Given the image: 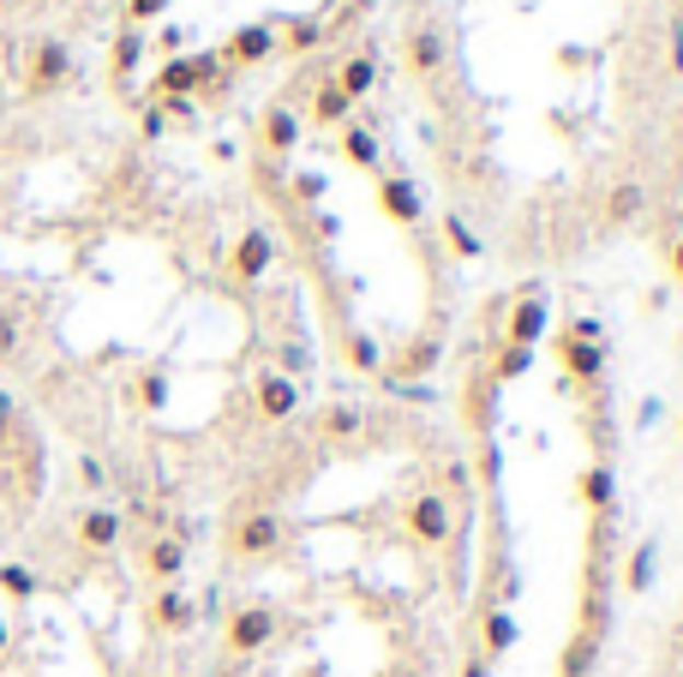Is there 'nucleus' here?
<instances>
[{"instance_id":"f257e3e1","label":"nucleus","mask_w":683,"mask_h":677,"mask_svg":"<svg viewBox=\"0 0 683 677\" xmlns=\"http://www.w3.org/2000/svg\"><path fill=\"white\" fill-rule=\"evenodd\" d=\"M288 546V521L276 516V509H246V516L228 528V552L246 558V564H264V558H276Z\"/></svg>"},{"instance_id":"f03ea898","label":"nucleus","mask_w":683,"mask_h":677,"mask_svg":"<svg viewBox=\"0 0 683 677\" xmlns=\"http://www.w3.org/2000/svg\"><path fill=\"white\" fill-rule=\"evenodd\" d=\"M270 642H276V606H264V599H246V606L228 611V623H222V647H228L234 659L264 654Z\"/></svg>"},{"instance_id":"7ed1b4c3","label":"nucleus","mask_w":683,"mask_h":677,"mask_svg":"<svg viewBox=\"0 0 683 677\" xmlns=\"http://www.w3.org/2000/svg\"><path fill=\"white\" fill-rule=\"evenodd\" d=\"M402 528H408L414 546H444L450 540V497L444 492H414L408 504H402Z\"/></svg>"},{"instance_id":"20e7f679","label":"nucleus","mask_w":683,"mask_h":677,"mask_svg":"<svg viewBox=\"0 0 683 677\" xmlns=\"http://www.w3.org/2000/svg\"><path fill=\"white\" fill-rule=\"evenodd\" d=\"M252 408H258V420L282 426V420L300 414V385L288 372H258L252 378Z\"/></svg>"},{"instance_id":"39448f33","label":"nucleus","mask_w":683,"mask_h":677,"mask_svg":"<svg viewBox=\"0 0 683 677\" xmlns=\"http://www.w3.org/2000/svg\"><path fill=\"white\" fill-rule=\"evenodd\" d=\"M276 264V240L270 228H246V234L234 240V252H228V271H234V283H264Z\"/></svg>"},{"instance_id":"423d86ee","label":"nucleus","mask_w":683,"mask_h":677,"mask_svg":"<svg viewBox=\"0 0 683 677\" xmlns=\"http://www.w3.org/2000/svg\"><path fill=\"white\" fill-rule=\"evenodd\" d=\"M72 79V48L67 43H36L31 48V72H24V91L31 96H48Z\"/></svg>"},{"instance_id":"0eeeda50","label":"nucleus","mask_w":683,"mask_h":677,"mask_svg":"<svg viewBox=\"0 0 683 677\" xmlns=\"http://www.w3.org/2000/svg\"><path fill=\"white\" fill-rule=\"evenodd\" d=\"M402 60H408L414 79H438V72L450 67V43L432 31V24H414V31L402 36Z\"/></svg>"},{"instance_id":"6e6552de","label":"nucleus","mask_w":683,"mask_h":677,"mask_svg":"<svg viewBox=\"0 0 683 677\" xmlns=\"http://www.w3.org/2000/svg\"><path fill=\"white\" fill-rule=\"evenodd\" d=\"M270 55H276V24H270V19L240 24V31L228 36V48H222V60H228V67H264Z\"/></svg>"},{"instance_id":"1a4fd4ad","label":"nucleus","mask_w":683,"mask_h":677,"mask_svg":"<svg viewBox=\"0 0 683 677\" xmlns=\"http://www.w3.org/2000/svg\"><path fill=\"white\" fill-rule=\"evenodd\" d=\"M546 330H552V306L540 300V294H522V300L503 312V342H516V348H534Z\"/></svg>"},{"instance_id":"9d476101","label":"nucleus","mask_w":683,"mask_h":677,"mask_svg":"<svg viewBox=\"0 0 683 677\" xmlns=\"http://www.w3.org/2000/svg\"><path fill=\"white\" fill-rule=\"evenodd\" d=\"M300 133H306V121H300L288 102H270V108L258 114V145L270 150V157H294V150H300Z\"/></svg>"},{"instance_id":"9b49d317","label":"nucleus","mask_w":683,"mask_h":677,"mask_svg":"<svg viewBox=\"0 0 683 677\" xmlns=\"http://www.w3.org/2000/svg\"><path fill=\"white\" fill-rule=\"evenodd\" d=\"M378 210H384L390 222L414 228L426 216V198H420V186H414L408 174H384V181H378Z\"/></svg>"},{"instance_id":"f8f14e48","label":"nucleus","mask_w":683,"mask_h":677,"mask_svg":"<svg viewBox=\"0 0 683 677\" xmlns=\"http://www.w3.org/2000/svg\"><path fill=\"white\" fill-rule=\"evenodd\" d=\"M576 497H581V509H588L593 521H605L612 516V504H617V474H612V462H588L576 474Z\"/></svg>"},{"instance_id":"ddd939ff","label":"nucleus","mask_w":683,"mask_h":677,"mask_svg":"<svg viewBox=\"0 0 683 677\" xmlns=\"http://www.w3.org/2000/svg\"><path fill=\"white\" fill-rule=\"evenodd\" d=\"M150 623H157L162 635H186L198 623V606L181 594V582H169V587H157V594H150Z\"/></svg>"},{"instance_id":"4468645a","label":"nucleus","mask_w":683,"mask_h":677,"mask_svg":"<svg viewBox=\"0 0 683 677\" xmlns=\"http://www.w3.org/2000/svg\"><path fill=\"white\" fill-rule=\"evenodd\" d=\"M72 533H79L84 552H114V546H120V533H126V521H120V509L91 504L79 521H72Z\"/></svg>"},{"instance_id":"2eb2a0df","label":"nucleus","mask_w":683,"mask_h":677,"mask_svg":"<svg viewBox=\"0 0 683 677\" xmlns=\"http://www.w3.org/2000/svg\"><path fill=\"white\" fill-rule=\"evenodd\" d=\"M181 570H186V540L181 533H157L144 546V576L157 587H169V582H181Z\"/></svg>"},{"instance_id":"dca6fc26","label":"nucleus","mask_w":683,"mask_h":677,"mask_svg":"<svg viewBox=\"0 0 683 677\" xmlns=\"http://www.w3.org/2000/svg\"><path fill=\"white\" fill-rule=\"evenodd\" d=\"M558 360H564V372L576 378V385H600V378H605V342H569V336H558Z\"/></svg>"},{"instance_id":"f3484780","label":"nucleus","mask_w":683,"mask_h":677,"mask_svg":"<svg viewBox=\"0 0 683 677\" xmlns=\"http://www.w3.org/2000/svg\"><path fill=\"white\" fill-rule=\"evenodd\" d=\"M342 366L360 372V378H378L384 372V342H378L372 330H348V336H342Z\"/></svg>"},{"instance_id":"a211bd4d","label":"nucleus","mask_w":683,"mask_h":677,"mask_svg":"<svg viewBox=\"0 0 683 677\" xmlns=\"http://www.w3.org/2000/svg\"><path fill=\"white\" fill-rule=\"evenodd\" d=\"M331 84L348 102H360V96H372V84H378V60L372 55H342L336 60V72H331Z\"/></svg>"},{"instance_id":"6ab92c4d","label":"nucleus","mask_w":683,"mask_h":677,"mask_svg":"<svg viewBox=\"0 0 683 677\" xmlns=\"http://www.w3.org/2000/svg\"><path fill=\"white\" fill-rule=\"evenodd\" d=\"M193 91H205V84H198V60L193 55H169V67H157V102L162 96L193 102Z\"/></svg>"},{"instance_id":"aec40b11","label":"nucleus","mask_w":683,"mask_h":677,"mask_svg":"<svg viewBox=\"0 0 683 677\" xmlns=\"http://www.w3.org/2000/svg\"><path fill=\"white\" fill-rule=\"evenodd\" d=\"M516 642H522V630H516L510 606H491L486 623H479V654H486V659H503Z\"/></svg>"},{"instance_id":"412c9836","label":"nucleus","mask_w":683,"mask_h":677,"mask_svg":"<svg viewBox=\"0 0 683 677\" xmlns=\"http://www.w3.org/2000/svg\"><path fill=\"white\" fill-rule=\"evenodd\" d=\"M438 360H444V342H438V336H414L408 348H402V360H396V385H414V378L438 372Z\"/></svg>"},{"instance_id":"4be33fe9","label":"nucleus","mask_w":683,"mask_h":677,"mask_svg":"<svg viewBox=\"0 0 683 677\" xmlns=\"http://www.w3.org/2000/svg\"><path fill=\"white\" fill-rule=\"evenodd\" d=\"M641 210H648V186H641V181H617L612 193H605V222H612V228L641 222Z\"/></svg>"},{"instance_id":"5701e85b","label":"nucleus","mask_w":683,"mask_h":677,"mask_svg":"<svg viewBox=\"0 0 683 677\" xmlns=\"http://www.w3.org/2000/svg\"><path fill=\"white\" fill-rule=\"evenodd\" d=\"M336 133H342V157H348L354 169H366V174H372L378 162H384V145H378V133H372V126L348 121V126H336Z\"/></svg>"},{"instance_id":"b1692460","label":"nucleus","mask_w":683,"mask_h":677,"mask_svg":"<svg viewBox=\"0 0 683 677\" xmlns=\"http://www.w3.org/2000/svg\"><path fill=\"white\" fill-rule=\"evenodd\" d=\"M534 372V348H516V342H498V354H491V366H486V385H516V378H528Z\"/></svg>"},{"instance_id":"393cba45","label":"nucleus","mask_w":683,"mask_h":677,"mask_svg":"<svg viewBox=\"0 0 683 677\" xmlns=\"http://www.w3.org/2000/svg\"><path fill=\"white\" fill-rule=\"evenodd\" d=\"M593 666H600V635L576 630L558 654V677H593Z\"/></svg>"},{"instance_id":"a878e982","label":"nucleus","mask_w":683,"mask_h":677,"mask_svg":"<svg viewBox=\"0 0 683 677\" xmlns=\"http://www.w3.org/2000/svg\"><path fill=\"white\" fill-rule=\"evenodd\" d=\"M348 114H354V102L342 96L331 79H324L319 91H312V126H348Z\"/></svg>"},{"instance_id":"bb28decb","label":"nucleus","mask_w":683,"mask_h":677,"mask_svg":"<svg viewBox=\"0 0 683 677\" xmlns=\"http://www.w3.org/2000/svg\"><path fill=\"white\" fill-rule=\"evenodd\" d=\"M653 570H660V546L641 540L636 552H629V564H624V587H629V594H648V587H653Z\"/></svg>"},{"instance_id":"cd10ccee","label":"nucleus","mask_w":683,"mask_h":677,"mask_svg":"<svg viewBox=\"0 0 683 677\" xmlns=\"http://www.w3.org/2000/svg\"><path fill=\"white\" fill-rule=\"evenodd\" d=\"M138 60H144V31H132V24H126V31L114 36V48H108L114 79H132V72H138Z\"/></svg>"},{"instance_id":"c85d7f7f","label":"nucleus","mask_w":683,"mask_h":677,"mask_svg":"<svg viewBox=\"0 0 683 677\" xmlns=\"http://www.w3.org/2000/svg\"><path fill=\"white\" fill-rule=\"evenodd\" d=\"M319 43H324V24L319 19H288L282 31H276V48H288V55H312Z\"/></svg>"},{"instance_id":"c756f323","label":"nucleus","mask_w":683,"mask_h":677,"mask_svg":"<svg viewBox=\"0 0 683 677\" xmlns=\"http://www.w3.org/2000/svg\"><path fill=\"white\" fill-rule=\"evenodd\" d=\"M360 426H366V414H360V408H354V402H331V408H324V414H319V432H324V438H331V444L354 438V432H360Z\"/></svg>"},{"instance_id":"7c9ffc66","label":"nucleus","mask_w":683,"mask_h":677,"mask_svg":"<svg viewBox=\"0 0 683 677\" xmlns=\"http://www.w3.org/2000/svg\"><path fill=\"white\" fill-rule=\"evenodd\" d=\"M444 240H450L455 259H479V234L467 228V216H462V210H444Z\"/></svg>"},{"instance_id":"2f4dec72","label":"nucleus","mask_w":683,"mask_h":677,"mask_svg":"<svg viewBox=\"0 0 683 677\" xmlns=\"http://www.w3.org/2000/svg\"><path fill=\"white\" fill-rule=\"evenodd\" d=\"M491 390H498V385H486V378L467 390V420H474L479 432H491Z\"/></svg>"},{"instance_id":"473e14b6","label":"nucleus","mask_w":683,"mask_h":677,"mask_svg":"<svg viewBox=\"0 0 683 677\" xmlns=\"http://www.w3.org/2000/svg\"><path fill=\"white\" fill-rule=\"evenodd\" d=\"M0 587H7L12 599H31V594H36V570H24V564H0Z\"/></svg>"},{"instance_id":"72a5a7b5","label":"nucleus","mask_w":683,"mask_h":677,"mask_svg":"<svg viewBox=\"0 0 683 677\" xmlns=\"http://www.w3.org/2000/svg\"><path fill=\"white\" fill-rule=\"evenodd\" d=\"M162 402H169V372H144V378H138V408L157 414Z\"/></svg>"},{"instance_id":"f704fd0d","label":"nucleus","mask_w":683,"mask_h":677,"mask_svg":"<svg viewBox=\"0 0 683 677\" xmlns=\"http://www.w3.org/2000/svg\"><path fill=\"white\" fill-rule=\"evenodd\" d=\"M503 480V450H498V444H479V485H486V492H491V485H498Z\"/></svg>"},{"instance_id":"c9c22d12","label":"nucleus","mask_w":683,"mask_h":677,"mask_svg":"<svg viewBox=\"0 0 683 677\" xmlns=\"http://www.w3.org/2000/svg\"><path fill=\"white\" fill-rule=\"evenodd\" d=\"M564 336L569 342H605V324H600V318H569Z\"/></svg>"},{"instance_id":"e433bc0d","label":"nucleus","mask_w":683,"mask_h":677,"mask_svg":"<svg viewBox=\"0 0 683 677\" xmlns=\"http://www.w3.org/2000/svg\"><path fill=\"white\" fill-rule=\"evenodd\" d=\"M162 12H169V0H126V19H132V31L144 19H162Z\"/></svg>"},{"instance_id":"4c0bfd02","label":"nucleus","mask_w":683,"mask_h":677,"mask_svg":"<svg viewBox=\"0 0 683 677\" xmlns=\"http://www.w3.org/2000/svg\"><path fill=\"white\" fill-rule=\"evenodd\" d=\"M294 198L300 204H319L324 198V174H294Z\"/></svg>"},{"instance_id":"58836bf2","label":"nucleus","mask_w":683,"mask_h":677,"mask_svg":"<svg viewBox=\"0 0 683 677\" xmlns=\"http://www.w3.org/2000/svg\"><path fill=\"white\" fill-rule=\"evenodd\" d=\"M162 126H169V114H162V102H150L144 121H138V133H144V138H162Z\"/></svg>"},{"instance_id":"ea45409f","label":"nucleus","mask_w":683,"mask_h":677,"mask_svg":"<svg viewBox=\"0 0 683 677\" xmlns=\"http://www.w3.org/2000/svg\"><path fill=\"white\" fill-rule=\"evenodd\" d=\"M0 360H19V324L0 318Z\"/></svg>"},{"instance_id":"a19ab883","label":"nucleus","mask_w":683,"mask_h":677,"mask_svg":"<svg viewBox=\"0 0 683 677\" xmlns=\"http://www.w3.org/2000/svg\"><path fill=\"white\" fill-rule=\"evenodd\" d=\"M665 271H672V283H683V234L665 246Z\"/></svg>"},{"instance_id":"79ce46f5","label":"nucleus","mask_w":683,"mask_h":677,"mask_svg":"<svg viewBox=\"0 0 683 677\" xmlns=\"http://www.w3.org/2000/svg\"><path fill=\"white\" fill-rule=\"evenodd\" d=\"M672 72H683V19H672Z\"/></svg>"},{"instance_id":"37998d69","label":"nucleus","mask_w":683,"mask_h":677,"mask_svg":"<svg viewBox=\"0 0 683 677\" xmlns=\"http://www.w3.org/2000/svg\"><path fill=\"white\" fill-rule=\"evenodd\" d=\"M455 677H491V659H486V654H474V659H467V666L455 672Z\"/></svg>"},{"instance_id":"c03bdc74","label":"nucleus","mask_w":683,"mask_h":677,"mask_svg":"<svg viewBox=\"0 0 683 677\" xmlns=\"http://www.w3.org/2000/svg\"><path fill=\"white\" fill-rule=\"evenodd\" d=\"M79 474H84V485H103V462H96V456H84Z\"/></svg>"},{"instance_id":"a18cd8bd","label":"nucleus","mask_w":683,"mask_h":677,"mask_svg":"<svg viewBox=\"0 0 683 677\" xmlns=\"http://www.w3.org/2000/svg\"><path fill=\"white\" fill-rule=\"evenodd\" d=\"M0 642H7V623H0Z\"/></svg>"}]
</instances>
